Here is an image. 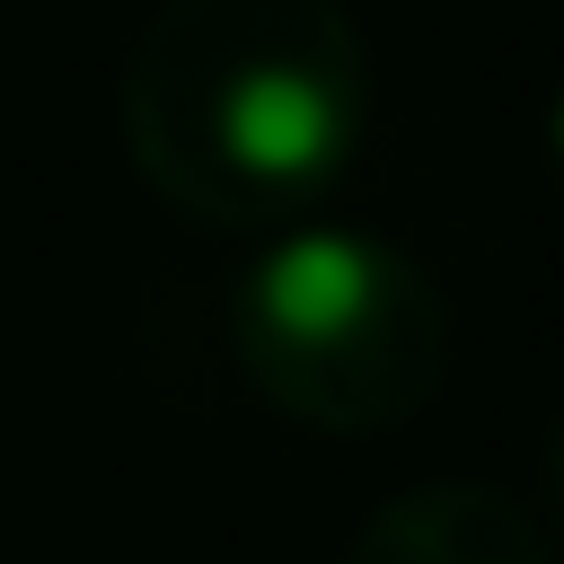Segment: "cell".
Segmentation results:
<instances>
[{"mask_svg": "<svg viewBox=\"0 0 564 564\" xmlns=\"http://www.w3.org/2000/svg\"><path fill=\"white\" fill-rule=\"evenodd\" d=\"M370 132V53L344 0H159L123 53V141L203 229L300 220Z\"/></svg>", "mask_w": 564, "mask_h": 564, "instance_id": "6da1fadb", "label": "cell"}, {"mask_svg": "<svg viewBox=\"0 0 564 564\" xmlns=\"http://www.w3.org/2000/svg\"><path fill=\"white\" fill-rule=\"evenodd\" d=\"M229 335L264 405L344 441L414 423L449 379L441 282L361 229L273 238L229 291Z\"/></svg>", "mask_w": 564, "mask_h": 564, "instance_id": "7a4b0ae2", "label": "cell"}, {"mask_svg": "<svg viewBox=\"0 0 564 564\" xmlns=\"http://www.w3.org/2000/svg\"><path fill=\"white\" fill-rule=\"evenodd\" d=\"M344 564H555V555H546V529L502 485L432 476V485L388 494L352 529Z\"/></svg>", "mask_w": 564, "mask_h": 564, "instance_id": "3957f363", "label": "cell"}, {"mask_svg": "<svg viewBox=\"0 0 564 564\" xmlns=\"http://www.w3.org/2000/svg\"><path fill=\"white\" fill-rule=\"evenodd\" d=\"M546 520L564 529V423H555V441H546Z\"/></svg>", "mask_w": 564, "mask_h": 564, "instance_id": "277c9868", "label": "cell"}, {"mask_svg": "<svg viewBox=\"0 0 564 564\" xmlns=\"http://www.w3.org/2000/svg\"><path fill=\"white\" fill-rule=\"evenodd\" d=\"M546 141H555V167H564V97H555V123H546Z\"/></svg>", "mask_w": 564, "mask_h": 564, "instance_id": "5b68a950", "label": "cell"}]
</instances>
